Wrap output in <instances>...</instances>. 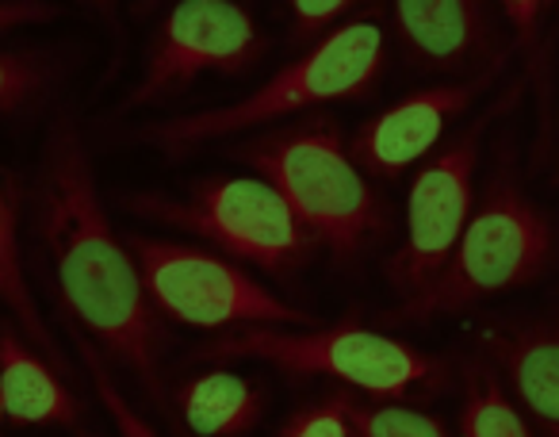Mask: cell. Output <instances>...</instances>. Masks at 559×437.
Segmentation results:
<instances>
[{"mask_svg": "<svg viewBox=\"0 0 559 437\" xmlns=\"http://www.w3.org/2000/svg\"><path fill=\"white\" fill-rule=\"evenodd\" d=\"M234 157L253 165L284 192L304 227L342 269L357 265L391 235L388 203L368 185L365 169L345 146L342 127L322 111L241 142L234 146Z\"/></svg>", "mask_w": 559, "mask_h": 437, "instance_id": "cell-2", "label": "cell"}, {"mask_svg": "<svg viewBox=\"0 0 559 437\" xmlns=\"http://www.w3.org/2000/svg\"><path fill=\"white\" fill-rule=\"evenodd\" d=\"M556 185H559V169H556Z\"/></svg>", "mask_w": 559, "mask_h": 437, "instance_id": "cell-23", "label": "cell"}, {"mask_svg": "<svg viewBox=\"0 0 559 437\" xmlns=\"http://www.w3.org/2000/svg\"><path fill=\"white\" fill-rule=\"evenodd\" d=\"M50 81V62L39 50H4L0 55V111L16 116L24 104H32L35 96L47 88Z\"/></svg>", "mask_w": 559, "mask_h": 437, "instance_id": "cell-18", "label": "cell"}, {"mask_svg": "<svg viewBox=\"0 0 559 437\" xmlns=\"http://www.w3.org/2000/svg\"><path fill=\"white\" fill-rule=\"evenodd\" d=\"M276 437H353V422L345 411V391H334L326 399L299 406Z\"/></svg>", "mask_w": 559, "mask_h": 437, "instance_id": "cell-20", "label": "cell"}, {"mask_svg": "<svg viewBox=\"0 0 559 437\" xmlns=\"http://www.w3.org/2000/svg\"><path fill=\"white\" fill-rule=\"evenodd\" d=\"M487 342L544 437H559V322H528Z\"/></svg>", "mask_w": 559, "mask_h": 437, "instance_id": "cell-13", "label": "cell"}, {"mask_svg": "<svg viewBox=\"0 0 559 437\" xmlns=\"http://www.w3.org/2000/svg\"><path fill=\"white\" fill-rule=\"evenodd\" d=\"M73 342H78V350L85 353L88 368H93V383H96V391H100L104 406L111 411V418H116L119 434H123V437H157L154 429H150V422L139 418V414H134L131 406H127V399L116 391V383H111V376H108V368H104L100 353H96L93 345L85 342V334H73Z\"/></svg>", "mask_w": 559, "mask_h": 437, "instance_id": "cell-21", "label": "cell"}, {"mask_svg": "<svg viewBox=\"0 0 559 437\" xmlns=\"http://www.w3.org/2000/svg\"><path fill=\"white\" fill-rule=\"evenodd\" d=\"M556 246V223L513 180L510 162L498 165L444 273L421 296L403 299L391 311V319L414 322L429 319V315H452L479 299L521 288L551 265Z\"/></svg>", "mask_w": 559, "mask_h": 437, "instance_id": "cell-4", "label": "cell"}, {"mask_svg": "<svg viewBox=\"0 0 559 437\" xmlns=\"http://www.w3.org/2000/svg\"><path fill=\"white\" fill-rule=\"evenodd\" d=\"M510 96L495 111H483L452 146H444L426 169L418 173L406 200V238L388 258V281L403 299H414L444 273V265L456 253L467 223H472V180L479 165L483 131L495 123L498 111H506Z\"/></svg>", "mask_w": 559, "mask_h": 437, "instance_id": "cell-8", "label": "cell"}, {"mask_svg": "<svg viewBox=\"0 0 559 437\" xmlns=\"http://www.w3.org/2000/svg\"><path fill=\"white\" fill-rule=\"evenodd\" d=\"M20 208H24V188H20L16 173L4 169V185H0V296H4V304H9L12 319L27 330V338H32L55 365H66L55 334L47 330L39 307H35L32 284H27V276H24V253H20Z\"/></svg>", "mask_w": 559, "mask_h": 437, "instance_id": "cell-15", "label": "cell"}, {"mask_svg": "<svg viewBox=\"0 0 559 437\" xmlns=\"http://www.w3.org/2000/svg\"><path fill=\"white\" fill-rule=\"evenodd\" d=\"M264 395L261 383H253L249 376L226 373V368H211L203 376H192L188 383H180L177 406L185 426L195 437H246L257 429L264 414Z\"/></svg>", "mask_w": 559, "mask_h": 437, "instance_id": "cell-14", "label": "cell"}, {"mask_svg": "<svg viewBox=\"0 0 559 437\" xmlns=\"http://www.w3.org/2000/svg\"><path fill=\"white\" fill-rule=\"evenodd\" d=\"M127 211L207 238L223 253L249 261L269 276L299 273L314 261L319 246L284 192L264 177H200L185 200L134 196L127 200Z\"/></svg>", "mask_w": 559, "mask_h": 437, "instance_id": "cell-6", "label": "cell"}, {"mask_svg": "<svg viewBox=\"0 0 559 437\" xmlns=\"http://www.w3.org/2000/svg\"><path fill=\"white\" fill-rule=\"evenodd\" d=\"M391 24L414 70L460 73L479 62H506L498 16L479 0H399L391 4Z\"/></svg>", "mask_w": 559, "mask_h": 437, "instance_id": "cell-10", "label": "cell"}, {"mask_svg": "<svg viewBox=\"0 0 559 437\" xmlns=\"http://www.w3.org/2000/svg\"><path fill=\"white\" fill-rule=\"evenodd\" d=\"M383 66H388V43H383L380 24L353 20L330 39L314 43L299 62L284 66L269 85H261L246 101L150 123L142 127V139L162 146L165 154H188L203 142L253 131V127L276 123L296 111L322 108L334 101H365L380 85Z\"/></svg>", "mask_w": 559, "mask_h": 437, "instance_id": "cell-3", "label": "cell"}, {"mask_svg": "<svg viewBox=\"0 0 559 437\" xmlns=\"http://www.w3.org/2000/svg\"><path fill=\"white\" fill-rule=\"evenodd\" d=\"M376 4H357V0H292L288 4V39L292 43H311L330 39L342 20L353 12H372ZM342 32V27H337Z\"/></svg>", "mask_w": 559, "mask_h": 437, "instance_id": "cell-19", "label": "cell"}, {"mask_svg": "<svg viewBox=\"0 0 559 437\" xmlns=\"http://www.w3.org/2000/svg\"><path fill=\"white\" fill-rule=\"evenodd\" d=\"M50 16H55L50 4H0V27L4 32H12L20 20H50Z\"/></svg>", "mask_w": 559, "mask_h": 437, "instance_id": "cell-22", "label": "cell"}, {"mask_svg": "<svg viewBox=\"0 0 559 437\" xmlns=\"http://www.w3.org/2000/svg\"><path fill=\"white\" fill-rule=\"evenodd\" d=\"M35 223L55 265V281L70 315L134 373L154 403L162 388V327L146 296V281L111 231L96 192V173L88 150L70 116L50 127L43 169L35 180Z\"/></svg>", "mask_w": 559, "mask_h": 437, "instance_id": "cell-1", "label": "cell"}, {"mask_svg": "<svg viewBox=\"0 0 559 437\" xmlns=\"http://www.w3.org/2000/svg\"><path fill=\"white\" fill-rule=\"evenodd\" d=\"M464 437H533L521 418V411L510 403L498 376L483 361L464 365V411H460Z\"/></svg>", "mask_w": 559, "mask_h": 437, "instance_id": "cell-16", "label": "cell"}, {"mask_svg": "<svg viewBox=\"0 0 559 437\" xmlns=\"http://www.w3.org/2000/svg\"><path fill=\"white\" fill-rule=\"evenodd\" d=\"M264 35L253 12L230 0H180L162 20L146 47L142 81L131 93V108L188 88L200 73L241 78L264 58Z\"/></svg>", "mask_w": 559, "mask_h": 437, "instance_id": "cell-9", "label": "cell"}, {"mask_svg": "<svg viewBox=\"0 0 559 437\" xmlns=\"http://www.w3.org/2000/svg\"><path fill=\"white\" fill-rule=\"evenodd\" d=\"M490 81H495V70L467 81H452V85H429L421 93H411L406 101H399L395 108L372 116L349 139L357 165L368 177L388 180L406 173L418 157L429 154V146H437L449 119L472 108V101Z\"/></svg>", "mask_w": 559, "mask_h": 437, "instance_id": "cell-11", "label": "cell"}, {"mask_svg": "<svg viewBox=\"0 0 559 437\" xmlns=\"http://www.w3.org/2000/svg\"><path fill=\"white\" fill-rule=\"evenodd\" d=\"M195 361H264L296 376H330L345 388L380 399H403L414 391H441L449 383V365L441 357L414 350L360 322H342L326 330H234L207 342Z\"/></svg>", "mask_w": 559, "mask_h": 437, "instance_id": "cell-5", "label": "cell"}, {"mask_svg": "<svg viewBox=\"0 0 559 437\" xmlns=\"http://www.w3.org/2000/svg\"><path fill=\"white\" fill-rule=\"evenodd\" d=\"M345 411L353 422V437H449L441 418L429 411H414L403 403L368 406L345 391Z\"/></svg>", "mask_w": 559, "mask_h": 437, "instance_id": "cell-17", "label": "cell"}, {"mask_svg": "<svg viewBox=\"0 0 559 437\" xmlns=\"http://www.w3.org/2000/svg\"><path fill=\"white\" fill-rule=\"evenodd\" d=\"M134 261L146 281V296L165 319L200 330H257V327H304L311 315L272 296L246 269L195 246L169 238H131Z\"/></svg>", "mask_w": 559, "mask_h": 437, "instance_id": "cell-7", "label": "cell"}, {"mask_svg": "<svg viewBox=\"0 0 559 437\" xmlns=\"http://www.w3.org/2000/svg\"><path fill=\"white\" fill-rule=\"evenodd\" d=\"M0 403L9 426H78L81 406L62 376L35 357L12 327L0 334Z\"/></svg>", "mask_w": 559, "mask_h": 437, "instance_id": "cell-12", "label": "cell"}]
</instances>
